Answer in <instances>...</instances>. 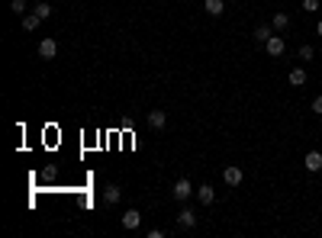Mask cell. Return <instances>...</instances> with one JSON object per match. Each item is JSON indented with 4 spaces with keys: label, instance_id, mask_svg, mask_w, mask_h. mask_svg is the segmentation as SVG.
<instances>
[{
    "label": "cell",
    "instance_id": "15",
    "mask_svg": "<svg viewBox=\"0 0 322 238\" xmlns=\"http://www.w3.org/2000/svg\"><path fill=\"white\" fill-rule=\"evenodd\" d=\"M19 19H23V29H26V32H32V29H39V23H42V19H39V16H36V13H26V16H19Z\"/></svg>",
    "mask_w": 322,
    "mask_h": 238
},
{
    "label": "cell",
    "instance_id": "1",
    "mask_svg": "<svg viewBox=\"0 0 322 238\" xmlns=\"http://www.w3.org/2000/svg\"><path fill=\"white\" fill-rule=\"evenodd\" d=\"M171 193H174V200H181V203H184V200H190V196H194L197 190H194V183H190L187 177H177V180H174V187H171Z\"/></svg>",
    "mask_w": 322,
    "mask_h": 238
},
{
    "label": "cell",
    "instance_id": "5",
    "mask_svg": "<svg viewBox=\"0 0 322 238\" xmlns=\"http://www.w3.org/2000/svg\"><path fill=\"white\" fill-rule=\"evenodd\" d=\"M222 180L229 183V187H238V183H242V167L225 164V167H222Z\"/></svg>",
    "mask_w": 322,
    "mask_h": 238
},
{
    "label": "cell",
    "instance_id": "19",
    "mask_svg": "<svg viewBox=\"0 0 322 238\" xmlns=\"http://www.w3.org/2000/svg\"><path fill=\"white\" fill-rule=\"evenodd\" d=\"M319 10V0H303V13H313Z\"/></svg>",
    "mask_w": 322,
    "mask_h": 238
},
{
    "label": "cell",
    "instance_id": "13",
    "mask_svg": "<svg viewBox=\"0 0 322 238\" xmlns=\"http://www.w3.org/2000/svg\"><path fill=\"white\" fill-rule=\"evenodd\" d=\"M287 80H290V87H306V71L303 68H293V71L287 74Z\"/></svg>",
    "mask_w": 322,
    "mask_h": 238
},
{
    "label": "cell",
    "instance_id": "17",
    "mask_svg": "<svg viewBox=\"0 0 322 238\" xmlns=\"http://www.w3.org/2000/svg\"><path fill=\"white\" fill-rule=\"evenodd\" d=\"M10 10L16 13V16H26V10H29V6H26V0H10Z\"/></svg>",
    "mask_w": 322,
    "mask_h": 238
},
{
    "label": "cell",
    "instance_id": "18",
    "mask_svg": "<svg viewBox=\"0 0 322 238\" xmlns=\"http://www.w3.org/2000/svg\"><path fill=\"white\" fill-rule=\"evenodd\" d=\"M316 58V49L313 45H300V61H313Z\"/></svg>",
    "mask_w": 322,
    "mask_h": 238
},
{
    "label": "cell",
    "instance_id": "8",
    "mask_svg": "<svg viewBox=\"0 0 322 238\" xmlns=\"http://www.w3.org/2000/svg\"><path fill=\"white\" fill-rule=\"evenodd\" d=\"M274 36V26L271 23H264V26H258V29L255 32H251V42H258V45H264V42H268V39Z\"/></svg>",
    "mask_w": 322,
    "mask_h": 238
},
{
    "label": "cell",
    "instance_id": "7",
    "mask_svg": "<svg viewBox=\"0 0 322 238\" xmlns=\"http://www.w3.org/2000/svg\"><path fill=\"white\" fill-rule=\"evenodd\" d=\"M39 55H42L45 61H49V58H55V55H58V42H55V39H49V36H45L42 42H39Z\"/></svg>",
    "mask_w": 322,
    "mask_h": 238
},
{
    "label": "cell",
    "instance_id": "20",
    "mask_svg": "<svg viewBox=\"0 0 322 238\" xmlns=\"http://www.w3.org/2000/svg\"><path fill=\"white\" fill-rule=\"evenodd\" d=\"M313 113H319V116H322V93H319L316 100H313Z\"/></svg>",
    "mask_w": 322,
    "mask_h": 238
},
{
    "label": "cell",
    "instance_id": "3",
    "mask_svg": "<svg viewBox=\"0 0 322 238\" xmlns=\"http://www.w3.org/2000/svg\"><path fill=\"white\" fill-rule=\"evenodd\" d=\"M139 226H142V213L139 209H126V213H122V229H126V232H135Z\"/></svg>",
    "mask_w": 322,
    "mask_h": 238
},
{
    "label": "cell",
    "instance_id": "14",
    "mask_svg": "<svg viewBox=\"0 0 322 238\" xmlns=\"http://www.w3.org/2000/svg\"><path fill=\"white\" fill-rule=\"evenodd\" d=\"M164 122H168L164 110H152V113H148V126H152V129H164Z\"/></svg>",
    "mask_w": 322,
    "mask_h": 238
},
{
    "label": "cell",
    "instance_id": "10",
    "mask_svg": "<svg viewBox=\"0 0 322 238\" xmlns=\"http://www.w3.org/2000/svg\"><path fill=\"white\" fill-rule=\"evenodd\" d=\"M203 10H207L210 16H222L225 13V0H203Z\"/></svg>",
    "mask_w": 322,
    "mask_h": 238
},
{
    "label": "cell",
    "instance_id": "6",
    "mask_svg": "<svg viewBox=\"0 0 322 238\" xmlns=\"http://www.w3.org/2000/svg\"><path fill=\"white\" fill-rule=\"evenodd\" d=\"M303 167H306L310 174H319V171H322V152H310V155L303 158Z\"/></svg>",
    "mask_w": 322,
    "mask_h": 238
},
{
    "label": "cell",
    "instance_id": "12",
    "mask_svg": "<svg viewBox=\"0 0 322 238\" xmlns=\"http://www.w3.org/2000/svg\"><path fill=\"white\" fill-rule=\"evenodd\" d=\"M197 200H200V203H203V206H210V203H213V200H216V190H213V187H210V183H203V187H200V190H197Z\"/></svg>",
    "mask_w": 322,
    "mask_h": 238
},
{
    "label": "cell",
    "instance_id": "4",
    "mask_svg": "<svg viewBox=\"0 0 322 238\" xmlns=\"http://www.w3.org/2000/svg\"><path fill=\"white\" fill-rule=\"evenodd\" d=\"M177 226H181V229H194L197 226V209L184 206L181 213H177Z\"/></svg>",
    "mask_w": 322,
    "mask_h": 238
},
{
    "label": "cell",
    "instance_id": "22",
    "mask_svg": "<svg viewBox=\"0 0 322 238\" xmlns=\"http://www.w3.org/2000/svg\"><path fill=\"white\" fill-rule=\"evenodd\" d=\"M229 3H235V0H229Z\"/></svg>",
    "mask_w": 322,
    "mask_h": 238
},
{
    "label": "cell",
    "instance_id": "9",
    "mask_svg": "<svg viewBox=\"0 0 322 238\" xmlns=\"http://www.w3.org/2000/svg\"><path fill=\"white\" fill-rule=\"evenodd\" d=\"M271 26H274V32H284V29H290V16H287L284 10H277V13H274V19H271Z\"/></svg>",
    "mask_w": 322,
    "mask_h": 238
},
{
    "label": "cell",
    "instance_id": "2",
    "mask_svg": "<svg viewBox=\"0 0 322 238\" xmlns=\"http://www.w3.org/2000/svg\"><path fill=\"white\" fill-rule=\"evenodd\" d=\"M264 52H268L271 58H280L287 52V42H284V36H280V32H274V36L268 39V42H264Z\"/></svg>",
    "mask_w": 322,
    "mask_h": 238
},
{
    "label": "cell",
    "instance_id": "21",
    "mask_svg": "<svg viewBox=\"0 0 322 238\" xmlns=\"http://www.w3.org/2000/svg\"><path fill=\"white\" fill-rule=\"evenodd\" d=\"M316 32H319V36H322V19H319V26H316Z\"/></svg>",
    "mask_w": 322,
    "mask_h": 238
},
{
    "label": "cell",
    "instance_id": "11",
    "mask_svg": "<svg viewBox=\"0 0 322 238\" xmlns=\"http://www.w3.org/2000/svg\"><path fill=\"white\" fill-rule=\"evenodd\" d=\"M119 196H122V190L116 187V183H109V187L104 190V203H107V206H116V203H119Z\"/></svg>",
    "mask_w": 322,
    "mask_h": 238
},
{
    "label": "cell",
    "instance_id": "16",
    "mask_svg": "<svg viewBox=\"0 0 322 238\" xmlns=\"http://www.w3.org/2000/svg\"><path fill=\"white\" fill-rule=\"evenodd\" d=\"M32 13H36L39 19H49V16H52V6H49V3H45V0H42V3H36V6H32Z\"/></svg>",
    "mask_w": 322,
    "mask_h": 238
}]
</instances>
